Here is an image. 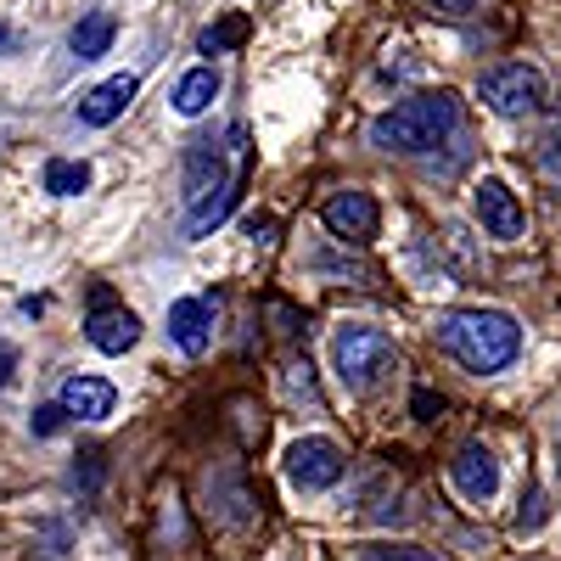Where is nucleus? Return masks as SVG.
Listing matches in <instances>:
<instances>
[{
  "mask_svg": "<svg viewBox=\"0 0 561 561\" xmlns=\"http://www.w3.org/2000/svg\"><path fill=\"white\" fill-rule=\"evenodd\" d=\"M438 348L466 365L472 377H494V370L517 365L523 354V325L505 309H449L438 320Z\"/></svg>",
  "mask_w": 561,
  "mask_h": 561,
  "instance_id": "obj_1",
  "label": "nucleus"
},
{
  "mask_svg": "<svg viewBox=\"0 0 561 561\" xmlns=\"http://www.w3.org/2000/svg\"><path fill=\"white\" fill-rule=\"evenodd\" d=\"M455 124H460L455 90H421V96H404L388 113L370 118V147H382V152H433Z\"/></svg>",
  "mask_w": 561,
  "mask_h": 561,
  "instance_id": "obj_2",
  "label": "nucleus"
},
{
  "mask_svg": "<svg viewBox=\"0 0 561 561\" xmlns=\"http://www.w3.org/2000/svg\"><path fill=\"white\" fill-rule=\"evenodd\" d=\"M393 365H399V354H393L388 332H377V325H343L332 337V370L348 393H370Z\"/></svg>",
  "mask_w": 561,
  "mask_h": 561,
  "instance_id": "obj_3",
  "label": "nucleus"
},
{
  "mask_svg": "<svg viewBox=\"0 0 561 561\" xmlns=\"http://www.w3.org/2000/svg\"><path fill=\"white\" fill-rule=\"evenodd\" d=\"M483 102L500 118H528L545 102V73L528 68V62H500V68L483 73Z\"/></svg>",
  "mask_w": 561,
  "mask_h": 561,
  "instance_id": "obj_4",
  "label": "nucleus"
},
{
  "mask_svg": "<svg viewBox=\"0 0 561 561\" xmlns=\"http://www.w3.org/2000/svg\"><path fill=\"white\" fill-rule=\"evenodd\" d=\"M348 472V460L332 438H298L287 449V483L304 489V494H320V489H332L337 478Z\"/></svg>",
  "mask_w": 561,
  "mask_h": 561,
  "instance_id": "obj_5",
  "label": "nucleus"
},
{
  "mask_svg": "<svg viewBox=\"0 0 561 561\" xmlns=\"http://www.w3.org/2000/svg\"><path fill=\"white\" fill-rule=\"evenodd\" d=\"M472 208H478L483 237H494V242H517L523 230H528V214H523L517 192H511L505 180H494V174H483V180L472 185Z\"/></svg>",
  "mask_w": 561,
  "mask_h": 561,
  "instance_id": "obj_6",
  "label": "nucleus"
},
{
  "mask_svg": "<svg viewBox=\"0 0 561 561\" xmlns=\"http://www.w3.org/2000/svg\"><path fill=\"white\" fill-rule=\"evenodd\" d=\"M449 483L460 489V500H472V505H489L500 494V460L489 444H460L455 460H449Z\"/></svg>",
  "mask_w": 561,
  "mask_h": 561,
  "instance_id": "obj_7",
  "label": "nucleus"
},
{
  "mask_svg": "<svg viewBox=\"0 0 561 561\" xmlns=\"http://www.w3.org/2000/svg\"><path fill=\"white\" fill-rule=\"evenodd\" d=\"M242 180H248V163H237L230 174H219L208 192L192 203V214H185V242H203L208 230H219V225L230 219V208H237V197H242Z\"/></svg>",
  "mask_w": 561,
  "mask_h": 561,
  "instance_id": "obj_8",
  "label": "nucleus"
},
{
  "mask_svg": "<svg viewBox=\"0 0 561 561\" xmlns=\"http://www.w3.org/2000/svg\"><path fill=\"white\" fill-rule=\"evenodd\" d=\"M320 219H325V230H332L337 242H370L377 225H382V208L370 203L365 192H337V197H325Z\"/></svg>",
  "mask_w": 561,
  "mask_h": 561,
  "instance_id": "obj_9",
  "label": "nucleus"
},
{
  "mask_svg": "<svg viewBox=\"0 0 561 561\" xmlns=\"http://www.w3.org/2000/svg\"><path fill=\"white\" fill-rule=\"evenodd\" d=\"M169 343H174L185 359L208 354V343H214V304H208V298H180V304H169Z\"/></svg>",
  "mask_w": 561,
  "mask_h": 561,
  "instance_id": "obj_10",
  "label": "nucleus"
},
{
  "mask_svg": "<svg viewBox=\"0 0 561 561\" xmlns=\"http://www.w3.org/2000/svg\"><path fill=\"white\" fill-rule=\"evenodd\" d=\"M129 102H135V73H113V79H102L96 90H84V96H79V124L107 129L113 118H124Z\"/></svg>",
  "mask_w": 561,
  "mask_h": 561,
  "instance_id": "obj_11",
  "label": "nucleus"
},
{
  "mask_svg": "<svg viewBox=\"0 0 561 561\" xmlns=\"http://www.w3.org/2000/svg\"><path fill=\"white\" fill-rule=\"evenodd\" d=\"M84 337H90V348H102V354H129L140 343V320L129 309H113V304L107 309H90Z\"/></svg>",
  "mask_w": 561,
  "mask_h": 561,
  "instance_id": "obj_12",
  "label": "nucleus"
},
{
  "mask_svg": "<svg viewBox=\"0 0 561 561\" xmlns=\"http://www.w3.org/2000/svg\"><path fill=\"white\" fill-rule=\"evenodd\" d=\"M113 404H118V388L107 377H68L62 382V410L73 421H107Z\"/></svg>",
  "mask_w": 561,
  "mask_h": 561,
  "instance_id": "obj_13",
  "label": "nucleus"
},
{
  "mask_svg": "<svg viewBox=\"0 0 561 561\" xmlns=\"http://www.w3.org/2000/svg\"><path fill=\"white\" fill-rule=\"evenodd\" d=\"M113 39H118L113 12H90V18H79V23H73L68 51H73L79 62H96V57H107V51H113Z\"/></svg>",
  "mask_w": 561,
  "mask_h": 561,
  "instance_id": "obj_14",
  "label": "nucleus"
},
{
  "mask_svg": "<svg viewBox=\"0 0 561 561\" xmlns=\"http://www.w3.org/2000/svg\"><path fill=\"white\" fill-rule=\"evenodd\" d=\"M214 96H219V68H192V73L174 84V113L180 118H197V113L214 107Z\"/></svg>",
  "mask_w": 561,
  "mask_h": 561,
  "instance_id": "obj_15",
  "label": "nucleus"
},
{
  "mask_svg": "<svg viewBox=\"0 0 561 561\" xmlns=\"http://www.w3.org/2000/svg\"><path fill=\"white\" fill-rule=\"evenodd\" d=\"M39 185L51 197H79L84 185H90V163H79V158H51L45 163V174H39Z\"/></svg>",
  "mask_w": 561,
  "mask_h": 561,
  "instance_id": "obj_16",
  "label": "nucleus"
},
{
  "mask_svg": "<svg viewBox=\"0 0 561 561\" xmlns=\"http://www.w3.org/2000/svg\"><path fill=\"white\" fill-rule=\"evenodd\" d=\"M248 28H253V23H248L242 12H230V18H219L214 28H203L197 51H203V57H219V51H230V45H242V39H248Z\"/></svg>",
  "mask_w": 561,
  "mask_h": 561,
  "instance_id": "obj_17",
  "label": "nucleus"
},
{
  "mask_svg": "<svg viewBox=\"0 0 561 561\" xmlns=\"http://www.w3.org/2000/svg\"><path fill=\"white\" fill-rule=\"evenodd\" d=\"M359 561H444V556H438V550H421V545L370 539V545H359Z\"/></svg>",
  "mask_w": 561,
  "mask_h": 561,
  "instance_id": "obj_18",
  "label": "nucleus"
},
{
  "mask_svg": "<svg viewBox=\"0 0 561 561\" xmlns=\"http://www.w3.org/2000/svg\"><path fill=\"white\" fill-rule=\"evenodd\" d=\"M539 174H545L550 185H561V113H556V124H550L545 140H539Z\"/></svg>",
  "mask_w": 561,
  "mask_h": 561,
  "instance_id": "obj_19",
  "label": "nucleus"
},
{
  "mask_svg": "<svg viewBox=\"0 0 561 561\" xmlns=\"http://www.w3.org/2000/svg\"><path fill=\"white\" fill-rule=\"evenodd\" d=\"M62 421H68V410H62V399H57V404H39V410L28 415V427H34V438H57Z\"/></svg>",
  "mask_w": 561,
  "mask_h": 561,
  "instance_id": "obj_20",
  "label": "nucleus"
},
{
  "mask_svg": "<svg viewBox=\"0 0 561 561\" xmlns=\"http://www.w3.org/2000/svg\"><path fill=\"white\" fill-rule=\"evenodd\" d=\"M539 528H545V489H528L517 511V534H539Z\"/></svg>",
  "mask_w": 561,
  "mask_h": 561,
  "instance_id": "obj_21",
  "label": "nucleus"
},
{
  "mask_svg": "<svg viewBox=\"0 0 561 561\" xmlns=\"http://www.w3.org/2000/svg\"><path fill=\"white\" fill-rule=\"evenodd\" d=\"M410 415H415V421H438V415H444V399H438L433 388H415V393H410Z\"/></svg>",
  "mask_w": 561,
  "mask_h": 561,
  "instance_id": "obj_22",
  "label": "nucleus"
},
{
  "mask_svg": "<svg viewBox=\"0 0 561 561\" xmlns=\"http://www.w3.org/2000/svg\"><path fill=\"white\" fill-rule=\"evenodd\" d=\"M248 237H253L259 248H270V242H275V219H270V214H253V219H248Z\"/></svg>",
  "mask_w": 561,
  "mask_h": 561,
  "instance_id": "obj_23",
  "label": "nucleus"
},
{
  "mask_svg": "<svg viewBox=\"0 0 561 561\" xmlns=\"http://www.w3.org/2000/svg\"><path fill=\"white\" fill-rule=\"evenodd\" d=\"M12 370H18V348L0 343V388H12Z\"/></svg>",
  "mask_w": 561,
  "mask_h": 561,
  "instance_id": "obj_24",
  "label": "nucleus"
},
{
  "mask_svg": "<svg viewBox=\"0 0 561 561\" xmlns=\"http://www.w3.org/2000/svg\"><path fill=\"white\" fill-rule=\"evenodd\" d=\"M427 7H433V12H449V18H460V12H472L478 0H427Z\"/></svg>",
  "mask_w": 561,
  "mask_h": 561,
  "instance_id": "obj_25",
  "label": "nucleus"
},
{
  "mask_svg": "<svg viewBox=\"0 0 561 561\" xmlns=\"http://www.w3.org/2000/svg\"><path fill=\"white\" fill-rule=\"evenodd\" d=\"M7 45H12V28H7V23H0V51H7Z\"/></svg>",
  "mask_w": 561,
  "mask_h": 561,
  "instance_id": "obj_26",
  "label": "nucleus"
}]
</instances>
